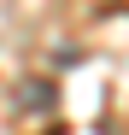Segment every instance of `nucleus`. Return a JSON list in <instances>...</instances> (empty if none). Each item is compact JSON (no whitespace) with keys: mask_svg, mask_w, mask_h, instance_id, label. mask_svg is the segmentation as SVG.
<instances>
[]
</instances>
